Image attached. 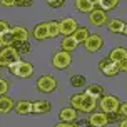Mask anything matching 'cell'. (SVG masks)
I'll return each mask as SVG.
<instances>
[{"label": "cell", "mask_w": 127, "mask_h": 127, "mask_svg": "<svg viewBox=\"0 0 127 127\" xmlns=\"http://www.w3.org/2000/svg\"><path fill=\"white\" fill-rule=\"evenodd\" d=\"M19 64H20V62H15V64H12V65L8 67L10 74H13V75H15V72H17V67H19Z\"/></svg>", "instance_id": "cell-39"}, {"label": "cell", "mask_w": 127, "mask_h": 127, "mask_svg": "<svg viewBox=\"0 0 127 127\" xmlns=\"http://www.w3.org/2000/svg\"><path fill=\"white\" fill-rule=\"evenodd\" d=\"M54 127H77V124L75 122H59Z\"/></svg>", "instance_id": "cell-34"}, {"label": "cell", "mask_w": 127, "mask_h": 127, "mask_svg": "<svg viewBox=\"0 0 127 127\" xmlns=\"http://www.w3.org/2000/svg\"><path fill=\"white\" fill-rule=\"evenodd\" d=\"M89 20H90V25H94V27L107 25V22H109L105 12H104V10H99V8H95L94 12L89 13Z\"/></svg>", "instance_id": "cell-8"}, {"label": "cell", "mask_w": 127, "mask_h": 127, "mask_svg": "<svg viewBox=\"0 0 127 127\" xmlns=\"http://www.w3.org/2000/svg\"><path fill=\"white\" fill-rule=\"evenodd\" d=\"M121 102L115 95H104L100 97V110L105 114H112V112H119Z\"/></svg>", "instance_id": "cell-4"}, {"label": "cell", "mask_w": 127, "mask_h": 127, "mask_svg": "<svg viewBox=\"0 0 127 127\" xmlns=\"http://www.w3.org/2000/svg\"><path fill=\"white\" fill-rule=\"evenodd\" d=\"M77 29H79V25H77V20L75 19H72V17H65V19L60 20V33H62L64 37L74 35Z\"/></svg>", "instance_id": "cell-6"}, {"label": "cell", "mask_w": 127, "mask_h": 127, "mask_svg": "<svg viewBox=\"0 0 127 127\" xmlns=\"http://www.w3.org/2000/svg\"><path fill=\"white\" fill-rule=\"evenodd\" d=\"M10 29H12V27L8 25L5 20H0V35H2V33H5V32H8Z\"/></svg>", "instance_id": "cell-33"}, {"label": "cell", "mask_w": 127, "mask_h": 127, "mask_svg": "<svg viewBox=\"0 0 127 127\" xmlns=\"http://www.w3.org/2000/svg\"><path fill=\"white\" fill-rule=\"evenodd\" d=\"M77 121V110L74 107H64L59 112V122H75Z\"/></svg>", "instance_id": "cell-12"}, {"label": "cell", "mask_w": 127, "mask_h": 127, "mask_svg": "<svg viewBox=\"0 0 127 127\" xmlns=\"http://www.w3.org/2000/svg\"><path fill=\"white\" fill-rule=\"evenodd\" d=\"M124 27H126V24L122 22L121 19H112L107 22V29L112 33H122L124 32Z\"/></svg>", "instance_id": "cell-23"}, {"label": "cell", "mask_w": 127, "mask_h": 127, "mask_svg": "<svg viewBox=\"0 0 127 127\" xmlns=\"http://www.w3.org/2000/svg\"><path fill=\"white\" fill-rule=\"evenodd\" d=\"M122 35H126V37H127V24H126V27H124V32H122Z\"/></svg>", "instance_id": "cell-42"}, {"label": "cell", "mask_w": 127, "mask_h": 127, "mask_svg": "<svg viewBox=\"0 0 127 127\" xmlns=\"http://www.w3.org/2000/svg\"><path fill=\"white\" fill-rule=\"evenodd\" d=\"M102 37L100 35H97V33H90V37L84 42V47H85V52H89V54H95V52H99L102 49Z\"/></svg>", "instance_id": "cell-7"}, {"label": "cell", "mask_w": 127, "mask_h": 127, "mask_svg": "<svg viewBox=\"0 0 127 127\" xmlns=\"http://www.w3.org/2000/svg\"><path fill=\"white\" fill-rule=\"evenodd\" d=\"M57 89V80H55V77L52 75H42L37 79V90L38 92H42V94H50L54 90Z\"/></svg>", "instance_id": "cell-3"}, {"label": "cell", "mask_w": 127, "mask_h": 127, "mask_svg": "<svg viewBox=\"0 0 127 127\" xmlns=\"http://www.w3.org/2000/svg\"><path fill=\"white\" fill-rule=\"evenodd\" d=\"M33 0H15V7H32Z\"/></svg>", "instance_id": "cell-32"}, {"label": "cell", "mask_w": 127, "mask_h": 127, "mask_svg": "<svg viewBox=\"0 0 127 127\" xmlns=\"http://www.w3.org/2000/svg\"><path fill=\"white\" fill-rule=\"evenodd\" d=\"M70 107H74L75 110H80V107H82V94H74L70 97Z\"/></svg>", "instance_id": "cell-29"}, {"label": "cell", "mask_w": 127, "mask_h": 127, "mask_svg": "<svg viewBox=\"0 0 127 127\" xmlns=\"http://www.w3.org/2000/svg\"><path fill=\"white\" fill-rule=\"evenodd\" d=\"M12 47L15 49V52L19 54L20 57L30 52V44H29V40H15Z\"/></svg>", "instance_id": "cell-21"}, {"label": "cell", "mask_w": 127, "mask_h": 127, "mask_svg": "<svg viewBox=\"0 0 127 127\" xmlns=\"http://www.w3.org/2000/svg\"><path fill=\"white\" fill-rule=\"evenodd\" d=\"M95 109H97V99H94V97H90L89 94L84 92L82 94V107H80V110L85 112V114H94Z\"/></svg>", "instance_id": "cell-10"}, {"label": "cell", "mask_w": 127, "mask_h": 127, "mask_svg": "<svg viewBox=\"0 0 127 127\" xmlns=\"http://www.w3.org/2000/svg\"><path fill=\"white\" fill-rule=\"evenodd\" d=\"M8 89H10V84L7 82L5 79H0V97H3L8 92Z\"/></svg>", "instance_id": "cell-30"}, {"label": "cell", "mask_w": 127, "mask_h": 127, "mask_svg": "<svg viewBox=\"0 0 127 127\" xmlns=\"http://www.w3.org/2000/svg\"><path fill=\"white\" fill-rule=\"evenodd\" d=\"M0 49H2V44H0Z\"/></svg>", "instance_id": "cell-43"}, {"label": "cell", "mask_w": 127, "mask_h": 127, "mask_svg": "<svg viewBox=\"0 0 127 127\" xmlns=\"http://www.w3.org/2000/svg\"><path fill=\"white\" fill-rule=\"evenodd\" d=\"M85 94H89L90 97H94V99H100V97H104V87H102L100 84H90V85H87V89H85Z\"/></svg>", "instance_id": "cell-18"}, {"label": "cell", "mask_w": 127, "mask_h": 127, "mask_svg": "<svg viewBox=\"0 0 127 127\" xmlns=\"http://www.w3.org/2000/svg\"><path fill=\"white\" fill-rule=\"evenodd\" d=\"M75 8L80 13H90L95 10L94 0H75Z\"/></svg>", "instance_id": "cell-13"}, {"label": "cell", "mask_w": 127, "mask_h": 127, "mask_svg": "<svg viewBox=\"0 0 127 127\" xmlns=\"http://www.w3.org/2000/svg\"><path fill=\"white\" fill-rule=\"evenodd\" d=\"M77 42H75V38L72 37V35H69V37H64L62 38V42H60V50H65V52H72L77 49Z\"/></svg>", "instance_id": "cell-19"}, {"label": "cell", "mask_w": 127, "mask_h": 127, "mask_svg": "<svg viewBox=\"0 0 127 127\" xmlns=\"http://www.w3.org/2000/svg\"><path fill=\"white\" fill-rule=\"evenodd\" d=\"M13 42H15V37H13L12 30H8V32L0 35V44H2V47H12Z\"/></svg>", "instance_id": "cell-27"}, {"label": "cell", "mask_w": 127, "mask_h": 127, "mask_svg": "<svg viewBox=\"0 0 127 127\" xmlns=\"http://www.w3.org/2000/svg\"><path fill=\"white\" fill-rule=\"evenodd\" d=\"M10 30H12L15 40H27V38H29V35H30V33H29V30H27L25 27H22V25H15V27H12Z\"/></svg>", "instance_id": "cell-25"}, {"label": "cell", "mask_w": 127, "mask_h": 127, "mask_svg": "<svg viewBox=\"0 0 127 127\" xmlns=\"http://www.w3.org/2000/svg\"><path fill=\"white\" fill-rule=\"evenodd\" d=\"M126 57H127V50L124 47H114V49L110 50V54H109V59L114 60L115 64H121Z\"/></svg>", "instance_id": "cell-16"}, {"label": "cell", "mask_w": 127, "mask_h": 127, "mask_svg": "<svg viewBox=\"0 0 127 127\" xmlns=\"http://www.w3.org/2000/svg\"><path fill=\"white\" fill-rule=\"evenodd\" d=\"M107 119H109V124H110V122H121L124 117L119 112H112V114H107Z\"/></svg>", "instance_id": "cell-31"}, {"label": "cell", "mask_w": 127, "mask_h": 127, "mask_svg": "<svg viewBox=\"0 0 127 127\" xmlns=\"http://www.w3.org/2000/svg\"><path fill=\"white\" fill-rule=\"evenodd\" d=\"M72 37L75 38L77 44H84V42H85V40L90 37V30L87 29V27H79V29L75 30V33H74Z\"/></svg>", "instance_id": "cell-24"}, {"label": "cell", "mask_w": 127, "mask_h": 127, "mask_svg": "<svg viewBox=\"0 0 127 127\" xmlns=\"http://www.w3.org/2000/svg\"><path fill=\"white\" fill-rule=\"evenodd\" d=\"M119 67H121V72H127V57L119 64Z\"/></svg>", "instance_id": "cell-38"}, {"label": "cell", "mask_w": 127, "mask_h": 127, "mask_svg": "<svg viewBox=\"0 0 127 127\" xmlns=\"http://www.w3.org/2000/svg\"><path fill=\"white\" fill-rule=\"evenodd\" d=\"M32 35L35 40H45V38H49V30H47V22H42V24H37V25L33 27V32H32Z\"/></svg>", "instance_id": "cell-14"}, {"label": "cell", "mask_w": 127, "mask_h": 127, "mask_svg": "<svg viewBox=\"0 0 127 127\" xmlns=\"http://www.w3.org/2000/svg\"><path fill=\"white\" fill-rule=\"evenodd\" d=\"M75 124H77V127H92L89 121H75Z\"/></svg>", "instance_id": "cell-37"}, {"label": "cell", "mask_w": 127, "mask_h": 127, "mask_svg": "<svg viewBox=\"0 0 127 127\" xmlns=\"http://www.w3.org/2000/svg\"><path fill=\"white\" fill-rule=\"evenodd\" d=\"M20 62V55L13 47H2L0 49V67H10L12 64Z\"/></svg>", "instance_id": "cell-2"}, {"label": "cell", "mask_w": 127, "mask_h": 127, "mask_svg": "<svg viewBox=\"0 0 127 127\" xmlns=\"http://www.w3.org/2000/svg\"><path fill=\"white\" fill-rule=\"evenodd\" d=\"M33 75V65L27 60H20L19 67H17V72H15V77H20V79H29V77Z\"/></svg>", "instance_id": "cell-9"}, {"label": "cell", "mask_w": 127, "mask_h": 127, "mask_svg": "<svg viewBox=\"0 0 127 127\" xmlns=\"http://www.w3.org/2000/svg\"><path fill=\"white\" fill-rule=\"evenodd\" d=\"M12 109H15V102L10 99V97H0V114H8Z\"/></svg>", "instance_id": "cell-22"}, {"label": "cell", "mask_w": 127, "mask_h": 127, "mask_svg": "<svg viewBox=\"0 0 127 127\" xmlns=\"http://www.w3.org/2000/svg\"><path fill=\"white\" fill-rule=\"evenodd\" d=\"M45 2H47V3H49V5H52V3H55V2H57V0H45Z\"/></svg>", "instance_id": "cell-41"}, {"label": "cell", "mask_w": 127, "mask_h": 127, "mask_svg": "<svg viewBox=\"0 0 127 127\" xmlns=\"http://www.w3.org/2000/svg\"><path fill=\"white\" fill-rule=\"evenodd\" d=\"M89 122L92 127H105L109 124V119H107V114L105 112H94V114H90L89 117Z\"/></svg>", "instance_id": "cell-11"}, {"label": "cell", "mask_w": 127, "mask_h": 127, "mask_svg": "<svg viewBox=\"0 0 127 127\" xmlns=\"http://www.w3.org/2000/svg\"><path fill=\"white\" fill-rule=\"evenodd\" d=\"M52 110V104L49 100H37L33 102V107H32V112L33 114H49Z\"/></svg>", "instance_id": "cell-15"}, {"label": "cell", "mask_w": 127, "mask_h": 127, "mask_svg": "<svg viewBox=\"0 0 127 127\" xmlns=\"http://www.w3.org/2000/svg\"><path fill=\"white\" fill-rule=\"evenodd\" d=\"M2 7H15V0H0Z\"/></svg>", "instance_id": "cell-36"}, {"label": "cell", "mask_w": 127, "mask_h": 127, "mask_svg": "<svg viewBox=\"0 0 127 127\" xmlns=\"http://www.w3.org/2000/svg\"><path fill=\"white\" fill-rule=\"evenodd\" d=\"M119 114L122 117H127V102L126 104H121V107H119Z\"/></svg>", "instance_id": "cell-35"}, {"label": "cell", "mask_w": 127, "mask_h": 127, "mask_svg": "<svg viewBox=\"0 0 127 127\" xmlns=\"http://www.w3.org/2000/svg\"><path fill=\"white\" fill-rule=\"evenodd\" d=\"M47 30H49V38H55L60 35V22L50 20L47 22Z\"/></svg>", "instance_id": "cell-26"}, {"label": "cell", "mask_w": 127, "mask_h": 127, "mask_svg": "<svg viewBox=\"0 0 127 127\" xmlns=\"http://www.w3.org/2000/svg\"><path fill=\"white\" fill-rule=\"evenodd\" d=\"M32 107H33V104L30 100H19L15 104V112L20 115H29L32 114Z\"/></svg>", "instance_id": "cell-17"}, {"label": "cell", "mask_w": 127, "mask_h": 127, "mask_svg": "<svg viewBox=\"0 0 127 127\" xmlns=\"http://www.w3.org/2000/svg\"><path fill=\"white\" fill-rule=\"evenodd\" d=\"M94 2H95V8L104 10V12L112 10V8H115L119 5V0H94Z\"/></svg>", "instance_id": "cell-20"}, {"label": "cell", "mask_w": 127, "mask_h": 127, "mask_svg": "<svg viewBox=\"0 0 127 127\" xmlns=\"http://www.w3.org/2000/svg\"><path fill=\"white\" fill-rule=\"evenodd\" d=\"M119 127H127V117H124V119L119 122Z\"/></svg>", "instance_id": "cell-40"}, {"label": "cell", "mask_w": 127, "mask_h": 127, "mask_svg": "<svg viewBox=\"0 0 127 127\" xmlns=\"http://www.w3.org/2000/svg\"><path fill=\"white\" fill-rule=\"evenodd\" d=\"M99 70H100L105 77H114L121 72V67H119V64H115L114 60H110L109 57H105L99 62Z\"/></svg>", "instance_id": "cell-5"}, {"label": "cell", "mask_w": 127, "mask_h": 127, "mask_svg": "<svg viewBox=\"0 0 127 127\" xmlns=\"http://www.w3.org/2000/svg\"><path fill=\"white\" fill-rule=\"evenodd\" d=\"M72 64V54L65 50H59L52 55V67L57 70H65Z\"/></svg>", "instance_id": "cell-1"}, {"label": "cell", "mask_w": 127, "mask_h": 127, "mask_svg": "<svg viewBox=\"0 0 127 127\" xmlns=\"http://www.w3.org/2000/svg\"><path fill=\"white\" fill-rule=\"evenodd\" d=\"M85 84H87V80H85V77L80 75V74L70 77V85H72V87H85Z\"/></svg>", "instance_id": "cell-28"}]
</instances>
